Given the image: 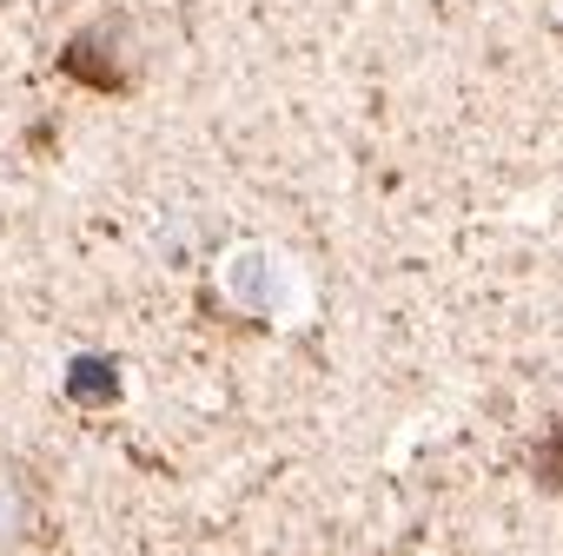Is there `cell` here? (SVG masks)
I'll list each match as a JSON object with an SVG mask.
<instances>
[{
    "label": "cell",
    "mask_w": 563,
    "mask_h": 556,
    "mask_svg": "<svg viewBox=\"0 0 563 556\" xmlns=\"http://www.w3.org/2000/svg\"><path fill=\"white\" fill-rule=\"evenodd\" d=\"M41 536H47V477L21 451H0V556L34 549Z\"/></svg>",
    "instance_id": "6da1fadb"
}]
</instances>
